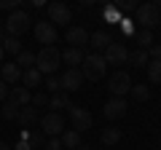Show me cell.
I'll use <instances>...</instances> for the list:
<instances>
[{
  "label": "cell",
  "mask_w": 161,
  "mask_h": 150,
  "mask_svg": "<svg viewBox=\"0 0 161 150\" xmlns=\"http://www.w3.org/2000/svg\"><path fill=\"white\" fill-rule=\"evenodd\" d=\"M59 62H62V51L54 48V46H48L40 54H35V70L40 75H54V70L59 67Z\"/></svg>",
  "instance_id": "6da1fadb"
},
{
  "label": "cell",
  "mask_w": 161,
  "mask_h": 150,
  "mask_svg": "<svg viewBox=\"0 0 161 150\" xmlns=\"http://www.w3.org/2000/svg\"><path fill=\"white\" fill-rule=\"evenodd\" d=\"M30 22H32V19H30V13L24 11V8L11 11L6 16V24H3V27H6V35H8V38H19V35H24L30 29Z\"/></svg>",
  "instance_id": "7a4b0ae2"
},
{
  "label": "cell",
  "mask_w": 161,
  "mask_h": 150,
  "mask_svg": "<svg viewBox=\"0 0 161 150\" xmlns=\"http://www.w3.org/2000/svg\"><path fill=\"white\" fill-rule=\"evenodd\" d=\"M105 59L99 54H86L83 56V64H80V72H83V81H99L105 75Z\"/></svg>",
  "instance_id": "3957f363"
},
{
  "label": "cell",
  "mask_w": 161,
  "mask_h": 150,
  "mask_svg": "<svg viewBox=\"0 0 161 150\" xmlns=\"http://www.w3.org/2000/svg\"><path fill=\"white\" fill-rule=\"evenodd\" d=\"M70 121H73V131L83 134V131H89V129H92L94 115L89 113L86 107H78V104H73V107H70Z\"/></svg>",
  "instance_id": "277c9868"
},
{
  "label": "cell",
  "mask_w": 161,
  "mask_h": 150,
  "mask_svg": "<svg viewBox=\"0 0 161 150\" xmlns=\"http://www.w3.org/2000/svg\"><path fill=\"white\" fill-rule=\"evenodd\" d=\"M137 22L142 24V29L150 32V29L161 22V11L153 6V3H142V6H137Z\"/></svg>",
  "instance_id": "5b68a950"
},
{
  "label": "cell",
  "mask_w": 161,
  "mask_h": 150,
  "mask_svg": "<svg viewBox=\"0 0 161 150\" xmlns=\"http://www.w3.org/2000/svg\"><path fill=\"white\" fill-rule=\"evenodd\" d=\"M108 88L113 97H124V94L132 91V78H129V72H124V70H118V72L110 75V81H108Z\"/></svg>",
  "instance_id": "8992f818"
},
{
  "label": "cell",
  "mask_w": 161,
  "mask_h": 150,
  "mask_svg": "<svg viewBox=\"0 0 161 150\" xmlns=\"http://www.w3.org/2000/svg\"><path fill=\"white\" fill-rule=\"evenodd\" d=\"M40 131L46 134V137H59L64 131V118L59 113H46V115L40 118Z\"/></svg>",
  "instance_id": "52a82bcc"
},
{
  "label": "cell",
  "mask_w": 161,
  "mask_h": 150,
  "mask_svg": "<svg viewBox=\"0 0 161 150\" xmlns=\"http://www.w3.org/2000/svg\"><path fill=\"white\" fill-rule=\"evenodd\" d=\"M102 59H105V64H126V62H129V51H126V46H124V43L113 40L108 48H105Z\"/></svg>",
  "instance_id": "ba28073f"
},
{
  "label": "cell",
  "mask_w": 161,
  "mask_h": 150,
  "mask_svg": "<svg viewBox=\"0 0 161 150\" xmlns=\"http://www.w3.org/2000/svg\"><path fill=\"white\" fill-rule=\"evenodd\" d=\"M70 19H73V11H70L64 3H48V22H51L54 27L70 24Z\"/></svg>",
  "instance_id": "9c48e42d"
},
{
  "label": "cell",
  "mask_w": 161,
  "mask_h": 150,
  "mask_svg": "<svg viewBox=\"0 0 161 150\" xmlns=\"http://www.w3.org/2000/svg\"><path fill=\"white\" fill-rule=\"evenodd\" d=\"M35 38L43 43V48H48L51 43H57V27H54L48 19L46 22H38L35 24Z\"/></svg>",
  "instance_id": "30bf717a"
},
{
  "label": "cell",
  "mask_w": 161,
  "mask_h": 150,
  "mask_svg": "<svg viewBox=\"0 0 161 150\" xmlns=\"http://www.w3.org/2000/svg\"><path fill=\"white\" fill-rule=\"evenodd\" d=\"M126 110H129V104H126V99L124 97H110V102L105 104V118H110V121H115V118H124L126 115Z\"/></svg>",
  "instance_id": "8fae6325"
},
{
  "label": "cell",
  "mask_w": 161,
  "mask_h": 150,
  "mask_svg": "<svg viewBox=\"0 0 161 150\" xmlns=\"http://www.w3.org/2000/svg\"><path fill=\"white\" fill-rule=\"evenodd\" d=\"M59 83H62V91H64V94L78 91V88H80V83H83V72H80V67L67 70V72H64L62 78H59Z\"/></svg>",
  "instance_id": "7c38bea8"
},
{
  "label": "cell",
  "mask_w": 161,
  "mask_h": 150,
  "mask_svg": "<svg viewBox=\"0 0 161 150\" xmlns=\"http://www.w3.org/2000/svg\"><path fill=\"white\" fill-rule=\"evenodd\" d=\"M0 81H6L8 86L19 83V81H22V67H19L16 62H6L3 67H0Z\"/></svg>",
  "instance_id": "4fadbf2b"
},
{
  "label": "cell",
  "mask_w": 161,
  "mask_h": 150,
  "mask_svg": "<svg viewBox=\"0 0 161 150\" xmlns=\"http://www.w3.org/2000/svg\"><path fill=\"white\" fill-rule=\"evenodd\" d=\"M16 123L22 129H30L32 123H40V115H38V110L32 107V104H27V107L19 110V115H16Z\"/></svg>",
  "instance_id": "5bb4252c"
},
{
  "label": "cell",
  "mask_w": 161,
  "mask_h": 150,
  "mask_svg": "<svg viewBox=\"0 0 161 150\" xmlns=\"http://www.w3.org/2000/svg\"><path fill=\"white\" fill-rule=\"evenodd\" d=\"M110 43H113V38H110L105 29H97V32L89 35V43H86V46H92V51H105Z\"/></svg>",
  "instance_id": "9a60e30c"
},
{
  "label": "cell",
  "mask_w": 161,
  "mask_h": 150,
  "mask_svg": "<svg viewBox=\"0 0 161 150\" xmlns=\"http://www.w3.org/2000/svg\"><path fill=\"white\" fill-rule=\"evenodd\" d=\"M67 43H70V48H83L89 43V32L83 27H70L67 29Z\"/></svg>",
  "instance_id": "2e32d148"
},
{
  "label": "cell",
  "mask_w": 161,
  "mask_h": 150,
  "mask_svg": "<svg viewBox=\"0 0 161 150\" xmlns=\"http://www.w3.org/2000/svg\"><path fill=\"white\" fill-rule=\"evenodd\" d=\"M83 48H67V51H62V62L67 64V70H75L78 64H83Z\"/></svg>",
  "instance_id": "e0dca14e"
},
{
  "label": "cell",
  "mask_w": 161,
  "mask_h": 150,
  "mask_svg": "<svg viewBox=\"0 0 161 150\" xmlns=\"http://www.w3.org/2000/svg\"><path fill=\"white\" fill-rule=\"evenodd\" d=\"M8 99H11V102H16L19 107H27V104L32 102V94H30V88H24V86H11Z\"/></svg>",
  "instance_id": "ac0fdd59"
},
{
  "label": "cell",
  "mask_w": 161,
  "mask_h": 150,
  "mask_svg": "<svg viewBox=\"0 0 161 150\" xmlns=\"http://www.w3.org/2000/svg\"><path fill=\"white\" fill-rule=\"evenodd\" d=\"M22 139L32 150H43V147H46V134L40 131V129H38V131H22Z\"/></svg>",
  "instance_id": "d6986e66"
},
{
  "label": "cell",
  "mask_w": 161,
  "mask_h": 150,
  "mask_svg": "<svg viewBox=\"0 0 161 150\" xmlns=\"http://www.w3.org/2000/svg\"><path fill=\"white\" fill-rule=\"evenodd\" d=\"M48 107H51V113H59V110H70V107H73V102H70V94H64V91L54 94V97L48 99Z\"/></svg>",
  "instance_id": "ffe728a7"
},
{
  "label": "cell",
  "mask_w": 161,
  "mask_h": 150,
  "mask_svg": "<svg viewBox=\"0 0 161 150\" xmlns=\"http://www.w3.org/2000/svg\"><path fill=\"white\" fill-rule=\"evenodd\" d=\"M40 78H43V75H40L35 67H30V70H22V83H24V88L40 86Z\"/></svg>",
  "instance_id": "44dd1931"
},
{
  "label": "cell",
  "mask_w": 161,
  "mask_h": 150,
  "mask_svg": "<svg viewBox=\"0 0 161 150\" xmlns=\"http://www.w3.org/2000/svg\"><path fill=\"white\" fill-rule=\"evenodd\" d=\"M59 139H62V145H64L67 150H75V147L80 145V134H78V131H73V129L62 131V137H59Z\"/></svg>",
  "instance_id": "7402d4cb"
},
{
  "label": "cell",
  "mask_w": 161,
  "mask_h": 150,
  "mask_svg": "<svg viewBox=\"0 0 161 150\" xmlns=\"http://www.w3.org/2000/svg\"><path fill=\"white\" fill-rule=\"evenodd\" d=\"M134 43H137V48L148 51V48L153 46V32H148V29H140V32H134Z\"/></svg>",
  "instance_id": "603a6c76"
},
{
  "label": "cell",
  "mask_w": 161,
  "mask_h": 150,
  "mask_svg": "<svg viewBox=\"0 0 161 150\" xmlns=\"http://www.w3.org/2000/svg\"><path fill=\"white\" fill-rule=\"evenodd\" d=\"M118 142H121V129L110 126V129L102 131V145H105V147H113V145H118Z\"/></svg>",
  "instance_id": "cb8c5ba5"
},
{
  "label": "cell",
  "mask_w": 161,
  "mask_h": 150,
  "mask_svg": "<svg viewBox=\"0 0 161 150\" xmlns=\"http://www.w3.org/2000/svg\"><path fill=\"white\" fill-rule=\"evenodd\" d=\"M148 51H142V48H134L132 54H129V62L134 64V67H148Z\"/></svg>",
  "instance_id": "d4e9b609"
},
{
  "label": "cell",
  "mask_w": 161,
  "mask_h": 150,
  "mask_svg": "<svg viewBox=\"0 0 161 150\" xmlns=\"http://www.w3.org/2000/svg\"><path fill=\"white\" fill-rule=\"evenodd\" d=\"M148 81H150V83H156V86L161 83V59H156V62H148Z\"/></svg>",
  "instance_id": "484cf974"
},
{
  "label": "cell",
  "mask_w": 161,
  "mask_h": 150,
  "mask_svg": "<svg viewBox=\"0 0 161 150\" xmlns=\"http://www.w3.org/2000/svg\"><path fill=\"white\" fill-rule=\"evenodd\" d=\"M102 19H105V24H118L121 22V11L115 6H105L102 8Z\"/></svg>",
  "instance_id": "4316f807"
},
{
  "label": "cell",
  "mask_w": 161,
  "mask_h": 150,
  "mask_svg": "<svg viewBox=\"0 0 161 150\" xmlns=\"http://www.w3.org/2000/svg\"><path fill=\"white\" fill-rule=\"evenodd\" d=\"M19 104L16 102H11V99H6V107L0 110V113H3V118H6V121H16V115H19Z\"/></svg>",
  "instance_id": "83f0119b"
},
{
  "label": "cell",
  "mask_w": 161,
  "mask_h": 150,
  "mask_svg": "<svg viewBox=\"0 0 161 150\" xmlns=\"http://www.w3.org/2000/svg\"><path fill=\"white\" fill-rule=\"evenodd\" d=\"M3 51L19 56V54H22V43H19V38H6V40H3Z\"/></svg>",
  "instance_id": "f1b7e54d"
},
{
  "label": "cell",
  "mask_w": 161,
  "mask_h": 150,
  "mask_svg": "<svg viewBox=\"0 0 161 150\" xmlns=\"http://www.w3.org/2000/svg\"><path fill=\"white\" fill-rule=\"evenodd\" d=\"M132 94H134L137 102H148V99H150V88L145 86V83H134V86H132Z\"/></svg>",
  "instance_id": "f546056e"
},
{
  "label": "cell",
  "mask_w": 161,
  "mask_h": 150,
  "mask_svg": "<svg viewBox=\"0 0 161 150\" xmlns=\"http://www.w3.org/2000/svg\"><path fill=\"white\" fill-rule=\"evenodd\" d=\"M16 64H19V67H24V70L35 67V54H30V51H24V48H22V54L16 56Z\"/></svg>",
  "instance_id": "4dcf8cb0"
},
{
  "label": "cell",
  "mask_w": 161,
  "mask_h": 150,
  "mask_svg": "<svg viewBox=\"0 0 161 150\" xmlns=\"http://www.w3.org/2000/svg\"><path fill=\"white\" fill-rule=\"evenodd\" d=\"M30 104H32L35 110H38V107H43V104H48V94H46V91H38V94H32V102H30Z\"/></svg>",
  "instance_id": "1f68e13d"
},
{
  "label": "cell",
  "mask_w": 161,
  "mask_h": 150,
  "mask_svg": "<svg viewBox=\"0 0 161 150\" xmlns=\"http://www.w3.org/2000/svg\"><path fill=\"white\" fill-rule=\"evenodd\" d=\"M0 8H6V11H19V8H22V0H0Z\"/></svg>",
  "instance_id": "d6a6232c"
},
{
  "label": "cell",
  "mask_w": 161,
  "mask_h": 150,
  "mask_svg": "<svg viewBox=\"0 0 161 150\" xmlns=\"http://www.w3.org/2000/svg\"><path fill=\"white\" fill-rule=\"evenodd\" d=\"M46 86H48V91H51V94L62 91V83H59V78H54V75H48V83H46Z\"/></svg>",
  "instance_id": "836d02e7"
},
{
  "label": "cell",
  "mask_w": 161,
  "mask_h": 150,
  "mask_svg": "<svg viewBox=\"0 0 161 150\" xmlns=\"http://www.w3.org/2000/svg\"><path fill=\"white\" fill-rule=\"evenodd\" d=\"M121 29H124V35H134V24H132V19H126V16H121Z\"/></svg>",
  "instance_id": "e575fe53"
},
{
  "label": "cell",
  "mask_w": 161,
  "mask_h": 150,
  "mask_svg": "<svg viewBox=\"0 0 161 150\" xmlns=\"http://www.w3.org/2000/svg\"><path fill=\"white\" fill-rule=\"evenodd\" d=\"M59 147H62V139H59V137H48L43 150H59Z\"/></svg>",
  "instance_id": "d590c367"
},
{
  "label": "cell",
  "mask_w": 161,
  "mask_h": 150,
  "mask_svg": "<svg viewBox=\"0 0 161 150\" xmlns=\"http://www.w3.org/2000/svg\"><path fill=\"white\" fill-rule=\"evenodd\" d=\"M8 94H11V86H8L6 81H0V102H6Z\"/></svg>",
  "instance_id": "8d00e7d4"
},
{
  "label": "cell",
  "mask_w": 161,
  "mask_h": 150,
  "mask_svg": "<svg viewBox=\"0 0 161 150\" xmlns=\"http://www.w3.org/2000/svg\"><path fill=\"white\" fill-rule=\"evenodd\" d=\"M148 56H150V62L161 59V46H150V48H148Z\"/></svg>",
  "instance_id": "74e56055"
},
{
  "label": "cell",
  "mask_w": 161,
  "mask_h": 150,
  "mask_svg": "<svg viewBox=\"0 0 161 150\" xmlns=\"http://www.w3.org/2000/svg\"><path fill=\"white\" fill-rule=\"evenodd\" d=\"M118 11H124V13H129V11H134V3H113Z\"/></svg>",
  "instance_id": "f35d334b"
},
{
  "label": "cell",
  "mask_w": 161,
  "mask_h": 150,
  "mask_svg": "<svg viewBox=\"0 0 161 150\" xmlns=\"http://www.w3.org/2000/svg\"><path fill=\"white\" fill-rule=\"evenodd\" d=\"M14 150H32V147H30V145H27V142H24V139H19V142H16V145H14Z\"/></svg>",
  "instance_id": "ab89813d"
},
{
  "label": "cell",
  "mask_w": 161,
  "mask_h": 150,
  "mask_svg": "<svg viewBox=\"0 0 161 150\" xmlns=\"http://www.w3.org/2000/svg\"><path fill=\"white\" fill-rule=\"evenodd\" d=\"M0 150H14L11 145H6V142H0Z\"/></svg>",
  "instance_id": "60d3db41"
},
{
  "label": "cell",
  "mask_w": 161,
  "mask_h": 150,
  "mask_svg": "<svg viewBox=\"0 0 161 150\" xmlns=\"http://www.w3.org/2000/svg\"><path fill=\"white\" fill-rule=\"evenodd\" d=\"M75 150H92V147H89V145H83V142H80V145H78V147H75Z\"/></svg>",
  "instance_id": "b9f144b4"
},
{
  "label": "cell",
  "mask_w": 161,
  "mask_h": 150,
  "mask_svg": "<svg viewBox=\"0 0 161 150\" xmlns=\"http://www.w3.org/2000/svg\"><path fill=\"white\" fill-rule=\"evenodd\" d=\"M3 59H6V51H3V46H0V62H3Z\"/></svg>",
  "instance_id": "7bdbcfd3"
},
{
  "label": "cell",
  "mask_w": 161,
  "mask_h": 150,
  "mask_svg": "<svg viewBox=\"0 0 161 150\" xmlns=\"http://www.w3.org/2000/svg\"><path fill=\"white\" fill-rule=\"evenodd\" d=\"M153 6H156V8H158V11H161V0H156V3H153Z\"/></svg>",
  "instance_id": "ee69618b"
},
{
  "label": "cell",
  "mask_w": 161,
  "mask_h": 150,
  "mask_svg": "<svg viewBox=\"0 0 161 150\" xmlns=\"http://www.w3.org/2000/svg\"><path fill=\"white\" fill-rule=\"evenodd\" d=\"M102 150H110V147H102Z\"/></svg>",
  "instance_id": "f6af8a7d"
},
{
  "label": "cell",
  "mask_w": 161,
  "mask_h": 150,
  "mask_svg": "<svg viewBox=\"0 0 161 150\" xmlns=\"http://www.w3.org/2000/svg\"><path fill=\"white\" fill-rule=\"evenodd\" d=\"M158 150H161V147H158Z\"/></svg>",
  "instance_id": "bcb514c9"
}]
</instances>
